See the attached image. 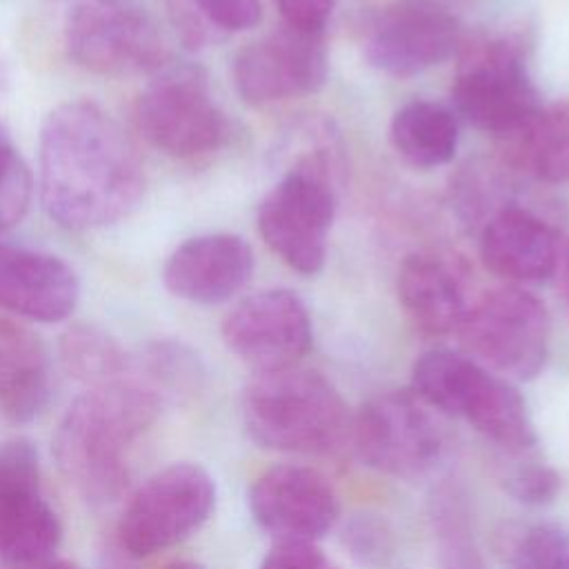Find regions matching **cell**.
I'll return each instance as SVG.
<instances>
[{
  "mask_svg": "<svg viewBox=\"0 0 569 569\" xmlns=\"http://www.w3.org/2000/svg\"><path fill=\"white\" fill-rule=\"evenodd\" d=\"M131 136L91 100H67L40 129V198L62 227L87 231L127 218L144 196Z\"/></svg>",
  "mask_w": 569,
  "mask_h": 569,
  "instance_id": "6da1fadb",
  "label": "cell"
},
{
  "mask_svg": "<svg viewBox=\"0 0 569 569\" xmlns=\"http://www.w3.org/2000/svg\"><path fill=\"white\" fill-rule=\"evenodd\" d=\"M167 407L131 376L84 387L64 409L51 453L69 487L96 509L116 505L131 480L136 442Z\"/></svg>",
  "mask_w": 569,
  "mask_h": 569,
  "instance_id": "7a4b0ae2",
  "label": "cell"
},
{
  "mask_svg": "<svg viewBox=\"0 0 569 569\" xmlns=\"http://www.w3.org/2000/svg\"><path fill=\"white\" fill-rule=\"evenodd\" d=\"M240 416L262 449L331 456L349 447L353 413L322 373L293 365L253 373L242 389Z\"/></svg>",
  "mask_w": 569,
  "mask_h": 569,
  "instance_id": "3957f363",
  "label": "cell"
},
{
  "mask_svg": "<svg viewBox=\"0 0 569 569\" xmlns=\"http://www.w3.org/2000/svg\"><path fill=\"white\" fill-rule=\"evenodd\" d=\"M411 391L429 409L465 420L509 456H525L536 447V429L520 391L467 353H422L411 369Z\"/></svg>",
  "mask_w": 569,
  "mask_h": 569,
  "instance_id": "277c9868",
  "label": "cell"
},
{
  "mask_svg": "<svg viewBox=\"0 0 569 569\" xmlns=\"http://www.w3.org/2000/svg\"><path fill=\"white\" fill-rule=\"evenodd\" d=\"M67 56L98 76H153L169 62L164 38L136 0H58Z\"/></svg>",
  "mask_w": 569,
  "mask_h": 569,
  "instance_id": "5b68a950",
  "label": "cell"
},
{
  "mask_svg": "<svg viewBox=\"0 0 569 569\" xmlns=\"http://www.w3.org/2000/svg\"><path fill=\"white\" fill-rule=\"evenodd\" d=\"M456 331L465 353L505 380H531L545 369L549 313L538 296L518 284L482 293L465 309Z\"/></svg>",
  "mask_w": 569,
  "mask_h": 569,
  "instance_id": "8992f818",
  "label": "cell"
},
{
  "mask_svg": "<svg viewBox=\"0 0 569 569\" xmlns=\"http://www.w3.org/2000/svg\"><path fill=\"white\" fill-rule=\"evenodd\" d=\"M216 480L196 462H173L151 473L127 500L116 538L127 558L140 560L191 538L216 509Z\"/></svg>",
  "mask_w": 569,
  "mask_h": 569,
  "instance_id": "52a82bcc",
  "label": "cell"
},
{
  "mask_svg": "<svg viewBox=\"0 0 569 569\" xmlns=\"http://www.w3.org/2000/svg\"><path fill=\"white\" fill-rule=\"evenodd\" d=\"M133 120L151 147L180 160L207 156L227 138V120L213 102L207 71L193 62L160 67L138 96Z\"/></svg>",
  "mask_w": 569,
  "mask_h": 569,
  "instance_id": "ba28073f",
  "label": "cell"
},
{
  "mask_svg": "<svg viewBox=\"0 0 569 569\" xmlns=\"http://www.w3.org/2000/svg\"><path fill=\"white\" fill-rule=\"evenodd\" d=\"M336 213V196L327 158H300L267 193L258 209V229L267 247L291 269L313 276L327 256V233Z\"/></svg>",
  "mask_w": 569,
  "mask_h": 569,
  "instance_id": "9c48e42d",
  "label": "cell"
},
{
  "mask_svg": "<svg viewBox=\"0 0 569 569\" xmlns=\"http://www.w3.org/2000/svg\"><path fill=\"white\" fill-rule=\"evenodd\" d=\"M451 102L480 131L513 138L542 107L520 51L502 38L467 44L451 87Z\"/></svg>",
  "mask_w": 569,
  "mask_h": 569,
  "instance_id": "30bf717a",
  "label": "cell"
},
{
  "mask_svg": "<svg viewBox=\"0 0 569 569\" xmlns=\"http://www.w3.org/2000/svg\"><path fill=\"white\" fill-rule=\"evenodd\" d=\"M349 447L367 467L409 480L436 467L445 442L413 391H382L351 416Z\"/></svg>",
  "mask_w": 569,
  "mask_h": 569,
  "instance_id": "8fae6325",
  "label": "cell"
},
{
  "mask_svg": "<svg viewBox=\"0 0 569 569\" xmlns=\"http://www.w3.org/2000/svg\"><path fill=\"white\" fill-rule=\"evenodd\" d=\"M62 522L42 489L36 445L16 436L0 442V560L40 565L58 551Z\"/></svg>",
  "mask_w": 569,
  "mask_h": 569,
  "instance_id": "7c38bea8",
  "label": "cell"
},
{
  "mask_svg": "<svg viewBox=\"0 0 569 569\" xmlns=\"http://www.w3.org/2000/svg\"><path fill=\"white\" fill-rule=\"evenodd\" d=\"M329 71L322 33L280 27L233 58V84L249 104H271L318 91Z\"/></svg>",
  "mask_w": 569,
  "mask_h": 569,
  "instance_id": "4fadbf2b",
  "label": "cell"
},
{
  "mask_svg": "<svg viewBox=\"0 0 569 569\" xmlns=\"http://www.w3.org/2000/svg\"><path fill=\"white\" fill-rule=\"evenodd\" d=\"M247 500L256 525L276 542H318L338 525L342 511L331 480L307 465H276L262 471Z\"/></svg>",
  "mask_w": 569,
  "mask_h": 569,
  "instance_id": "5bb4252c",
  "label": "cell"
},
{
  "mask_svg": "<svg viewBox=\"0 0 569 569\" xmlns=\"http://www.w3.org/2000/svg\"><path fill=\"white\" fill-rule=\"evenodd\" d=\"M222 340L256 373L298 365L313 342L305 302L289 289L244 298L222 322Z\"/></svg>",
  "mask_w": 569,
  "mask_h": 569,
  "instance_id": "9a60e30c",
  "label": "cell"
},
{
  "mask_svg": "<svg viewBox=\"0 0 569 569\" xmlns=\"http://www.w3.org/2000/svg\"><path fill=\"white\" fill-rule=\"evenodd\" d=\"M458 44V22L438 0H398L369 27L365 56L387 76H418L447 60Z\"/></svg>",
  "mask_w": 569,
  "mask_h": 569,
  "instance_id": "2e32d148",
  "label": "cell"
},
{
  "mask_svg": "<svg viewBox=\"0 0 569 569\" xmlns=\"http://www.w3.org/2000/svg\"><path fill=\"white\" fill-rule=\"evenodd\" d=\"M253 253L236 233H202L171 251L162 267L164 287L187 302L218 305L251 278Z\"/></svg>",
  "mask_w": 569,
  "mask_h": 569,
  "instance_id": "e0dca14e",
  "label": "cell"
},
{
  "mask_svg": "<svg viewBox=\"0 0 569 569\" xmlns=\"http://www.w3.org/2000/svg\"><path fill=\"white\" fill-rule=\"evenodd\" d=\"M78 298V276L62 258L0 242V309L33 322H60Z\"/></svg>",
  "mask_w": 569,
  "mask_h": 569,
  "instance_id": "ac0fdd59",
  "label": "cell"
},
{
  "mask_svg": "<svg viewBox=\"0 0 569 569\" xmlns=\"http://www.w3.org/2000/svg\"><path fill=\"white\" fill-rule=\"evenodd\" d=\"M480 258L489 271L511 282H542L558 269L560 240L542 218L505 207L480 233Z\"/></svg>",
  "mask_w": 569,
  "mask_h": 569,
  "instance_id": "d6986e66",
  "label": "cell"
},
{
  "mask_svg": "<svg viewBox=\"0 0 569 569\" xmlns=\"http://www.w3.org/2000/svg\"><path fill=\"white\" fill-rule=\"evenodd\" d=\"M53 393V365L38 333L0 313V416L31 422Z\"/></svg>",
  "mask_w": 569,
  "mask_h": 569,
  "instance_id": "ffe728a7",
  "label": "cell"
},
{
  "mask_svg": "<svg viewBox=\"0 0 569 569\" xmlns=\"http://www.w3.org/2000/svg\"><path fill=\"white\" fill-rule=\"evenodd\" d=\"M398 300L411 325L427 336L456 331L467 309L456 273L436 256H407L398 269Z\"/></svg>",
  "mask_w": 569,
  "mask_h": 569,
  "instance_id": "44dd1931",
  "label": "cell"
},
{
  "mask_svg": "<svg viewBox=\"0 0 569 569\" xmlns=\"http://www.w3.org/2000/svg\"><path fill=\"white\" fill-rule=\"evenodd\" d=\"M127 376L149 387L164 407L187 405L204 387L200 356L176 338H156L131 351Z\"/></svg>",
  "mask_w": 569,
  "mask_h": 569,
  "instance_id": "7402d4cb",
  "label": "cell"
},
{
  "mask_svg": "<svg viewBox=\"0 0 569 569\" xmlns=\"http://www.w3.org/2000/svg\"><path fill=\"white\" fill-rule=\"evenodd\" d=\"M429 529L440 569H487L473 525L469 493L456 480H445L429 493Z\"/></svg>",
  "mask_w": 569,
  "mask_h": 569,
  "instance_id": "603a6c76",
  "label": "cell"
},
{
  "mask_svg": "<svg viewBox=\"0 0 569 569\" xmlns=\"http://www.w3.org/2000/svg\"><path fill=\"white\" fill-rule=\"evenodd\" d=\"M393 149L418 169H433L449 162L458 147L456 116L436 102L413 100L391 118Z\"/></svg>",
  "mask_w": 569,
  "mask_h": 569,
  "instance_id": "cb8c5ba5",
  "label": "cell"
},
{
  "mask_svg": "<svg viewBox=\"0 0 569 569\" xmlns=\"http://www.w3.org/2000/svg\"><path fill=\"white\" fill-rule=\"evenodd\" d=\"M516 162L542 182L569 180V100L540 107L531 122L511 138Z\"/></svg>",
  "mask_w": 569,
  "mask_h": 569,
  "instance_id": "d4e9b609",
  "label": "cell"
},
{
  "mask_svg": "<svg viewBox=\"0 0 569 569\" xmlns=\"http://www.w3.org/2000/svg\"><path fill=\"white\" fill-rule=\"evenodd\" d=\"M58 360L67 376L84 387L104 385L129 373L131 351L116 336L89 322L67 327L58 340Z\"/></svg>",
  "mask_w": 569,
  "mask_h": 569,
  "instance_id": "484cf974",
  "label": "cell"
},
{
  "mask_svg": "<svg viewBox=\"0 0 569 569\" xmlns=\"http://www.w3.org/2000/svg\"><path fill=\"white\" fill-rule=\"evenodd\" d=\"M496 549L509 569H569V533L558 527H505Z\"/></svg>",
  "mask_w": 569,
  "mask_h": 569,
  "instance_id": "4316f807",
  "label": "cell"
},
{
  "mask_svg": "<svg viewBox=\"0 0 569 569\" xmlns=\"http://www.w3.org/2000/svg\"><path fill=\"white\" fill-rule=\"evenodd\" d=\"M31 173L0 124V233L16 227L31 202Z\"/></svg>",
  "mask_w": 569,
  "mask_h": 569,
  "instance_id": "83f0119b",
  "label": "cell"
},
{
  "mask_svg": "<svg viewBox=\"0 0 569 569\" xmlns=\"http://www.w3.org/2000/svg\"><path fill=\"white\" fill-rule=\"evenodd\" d=\"M349 556L365 567H387L396 553V538L389 522L378 513H353L340 533Z\"/></svg>",
  "mask_w": 569,
  "mask_h": 569,
  "instance_id": "f1b7e54d",
  "label": "cell"
},
{
  "mask_svg": "<svg viewBox=\"0 0 569 569\" xmlns=\"http://www.w3.org/2000/svg\"><path fill=\"white\" fill-rule=\"evenodd\" d=\"M500 482H502V489L516 502L529 505V507L553 502L562 489L560 473L551 465L538 462V460H522L509 467L500 476Z\"/></svg>",
  "mask_w": 569,
  "mask_h": 569,
  "instance_id": "f546056e",
  "label": "cell"
},
{
  "mask_svg": "<svg viewBox=\"0 0 569 569\" xmlns=\"http://www.w3.org/2000/svg\"><path fill=\"white\" fill-rule=\"evenodd\" d=\"M213 31H244L260 22V0H191Z\"/></svg>",
  "mask_w": 569,
  "mask_h": 569,
  "instance_id": "4dcf8cb0",
  "label": "cell"
},
{
  "mask_svg": "<svg viewBox=\"0 0 569 569\" xmlns=\"http://www.w3.org/2000/svg\"><path fill=\"white\" fill-rule=\"evenodd\" d=\"M260 569H342L329 558L318 542L307 540H278L267 551Z\"/></svg>",
  "mask_w": 569,
  "mask_h": 569,
  "instance_id": "1f68e13d",
  "label": "cell"
},
{
  "mask_svg": "<svg viewBox=\"0 0 569 569\" xmlns=\"http://www.w3.org/2000/svg\"><path fill=\"white\" fill-rule=\"evenodd\" d=\"M284 27L322 33L336 0H273Z\"/></svg>",
  "mask_w": 569,
  "mask_h": 569,
  "instance_id": "d6a6232c",
  "label": "cell"
},
{
  "mask_svg": "<svg viewBox=\"0 0 569 569\" xmlns=\"http://www.w3.org/2000/svg\"><path fill=\"white\" fill-rule=\"evenodd\" d=\"M167 4H169V16L176 31L189 47H198L207 42L213 29L200 16V11L193 7L191 0H167Z\"/></svg>",
  "mask_w": 569,
  "mask_h": 569,
  "instance_id": "836d02e7",
  "label": "cell"
},
{
  "mask_svg": "<svg viewBox=\"0 0 569 569\" xmlns=\"http://www.w3.org/2000/svg\"><path fill=\"white\" fill-rule=\"evenodd\" d=\"M27 569H80L78 565L69 562V560H60V558H49L40 565H33V567H27Z\"/></svg>",
  "mask_w": 569,
  "mask_h": 569,
  "instance_id": "e575fe53",
  "label": "cell"
},
{
  "mask_svg": "<svg viewBox=\"0 0 569 569\" xmlns=\"http://www.w3.org/2000/svg\"><path fill=\"white\" fill-rule=\"evenodd\" d=\"M164 569H207V567H202V565L196 562V560H173V562H169Z\"/></svg>",
  "mask_w": 569,
  "mask_h": 569,
  "instance_id": "d590c367",
  "label": "cell"
},
{
  "mask_svg": "<svg viewBox=\"0 0 569 569\" xmlns=\"http://www.w3.org/2000/svg\"><path fill=\"white\" fill-rule=\"evenodd\" d=\"M565 293H569V247L565 253Z\"/></svg>",
  "mask_w": 569,
  "mask_h": 569,
  "instance_id": "8d00e7d4",
  "label": "cell"
},
{
  "mask_svg": "<svg viewBox=\"0 0 569 569\" xmlns=\"http://www.w3.org/2000/svg\"><path fill=\"white\" fill-rule=\"evenodd\" d=\"M565 302H567V313H569V293H565Z\"/></svg>",
  "mask_w": 569,
  "mask_h": 569,
  "instance_id": "74e56055",
  "label": "cell"
}]
</instances>
